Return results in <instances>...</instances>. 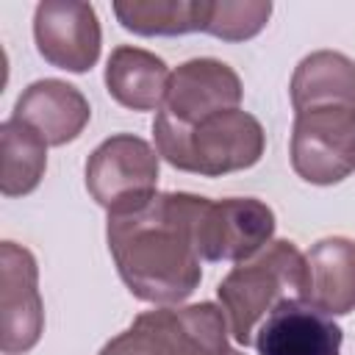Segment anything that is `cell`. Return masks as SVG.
Returning <instances> with one entry per match:
<instances>
[{"mask_svg":"<svg viewBox=\"0 0 355 355\" xmlns=\"http://www.w3.org/2000/svg\"><path fill=\"white\" fill-rule=\"evenodd\" d=\"M47 169V141L25 122L8 116L0 125V191L31 194Z\"/></svg>","mask_w":355,"mask_h":355,"instance_id":"cell-16","label":"cell"},{"mask_svg":"<svg viewBox=\"0 0 355 355\" xmlns=\"http://www.w3.org/2000/svg\"><path fill=\"white\" fill-rule=\"evenodd\" d=\"M208 0H116L122 28L139 36H178L202 31Z\"/></svg>","mask_w":355,"mask_h":355,"instance_id":"cell-17","label":"cell"},{"mask_svg":"<svg viewBox=\"0 0 355 355\" xmlns=\"http://www.w3.org/2000/svg\"><path fill=\"white\" fill-rule=\"evenodd\" d=\"M97 355H164V349L155 341V336L133 319V324L119 336H114Z\"/></svg>","mask_w":355,"mask_h":355,"instance_id":"cell-19","label":"cell"},{"mask_svg":"<svg viewBox=\"0 0 355 355\" xmlns=\"http://www.w3.org/2000/svg\"><path fill=\"white\" fill-rule=\"evenodd\" d=\"M11 116L31 125L47 144L61 147L83 133L92 108L89 100L80 94V89H75L72 83L44 78L31 83L19 94Z\"/></svg>","mask_w":355,"mask_h":355,"instance_id":"cell-12","label":"cell"},{"mask_svg":"<svg viewBox=\"0 0 355 355\" xmlns=\"http://www.w3.org/2000/svg\"><path fill=\"white\" fill-rule=\"evenodd\" d=\"M153 136L155 150L166 164L205 178L255 166L266 144L261 122L241 108L208 116L194 128H180L158 111Z\"/></svg>","mask_w":355,"mask_h":355,"instance_id":"cell-2","label":"cell"},{"mask_svg":"<svg viewBox=\"0 0 355 355\" xmlns=\"http://www.w3.org/2000/svg\"><path fill=\"white\" fill-rule=\"evenodd\" d=\"M158 150L133 133L105 139L86 161V189L108 214L141 208L155 197Z\"/></svg>","mask_w":355,"mask_h":355,"instance_id":"cell-4","label":"cell"},{"mask_svg":"<svg viewBox=\"0 0 355 355\" xmlns=\"http://www.w3.org/2000/svg\"><path fill=\"white\" fill-rule=\"evenodd\" d=\"M227 327L239 344H252L258 324L286 300L308 294V263L294 241H269L255 258L239 261L216 288Z\"/></svg>","mask_w":355,"mask_h":355,"instance_id":"cell-3","label":"cell"},{"mask_svg":"<svg viewBox=\"0 0 355 355\" xmlns=\"http://www.w3.org/2000/svg\"><path fill=\"white\" fill-rule=\"evenodd\" d=\"M39 269L33 255L3 241L0 247V349L17 355L31 349L44 330V308L39 297Z\"/></svg>","mask_w":355,"mask_h":355,"instance_id":"cell-8","label":"cell"},{"mask_svg":"<svg viewBox=\"0 0 355 355\" xmlns=\"http://www.w3.org/2000/svg\"><path fill=\"white\" fill-rule=\"evenodd\" d=\"M227 355H244V352H227Z\"/></svg>","mask_w":355,"mask_h":355,"instance_id":"cell-20","label":"cell"},{"mask_svg":"<svg viewBox=\"0 0 355 355\" xmlns=\"http://www.w3.org/2000/svg\"><path fill=\"white\" fill-rule=\"evenodd\" d=\"M269 14H272V3L263 0H219V3L208 0L202 31L225 42H244L261 33Z\"/></svg>","mask_w":355,"mask_h":355,"instance_id":"cell-18","label":"cell"},{"mask_svg":"<svg viewBox=\"0 0 355 355\" xmlns=\"http://www.w3.org/2000/svg\"><path fill=\"white\" fill-rule=\"evenodd\" d=\"M164 355H227V319L214 302H197L186 308H153L136 316Z\"/></svg>","mask_w":355,"mask_h":355,"instance_id":"cell-11","label":"cell"},{"mask_svg":"<svg viewBox=\"0 0 355 355\" xmlns=\"http://www.w3.org/2000/svg\"><path fill=\"white\" fill-rule=\"evenodd\" d=\"M275 233V214L255 197L205 200L197 219V250L202 261H247Z\"/></svg>","mask_w":355,"mask_h":355,"instance_id":"cell-6","label":"cell"},{"mask_svg":"<svg viewBox=\"0 0 355 355\" xmlns=\"http://www.w3.org/2000/svg\"><path fill=\"white\" fill-rule=\"evenodd\" d=\"M341 327L308 300L280 302L255 330L258 355H341Z\"/></svg>","mask_w":355,"mask_h":355,"instance_id":"cell-10","label":"cell"},{"mask_svg":"<svg viewBox=\"0 0 355 355\" xmlns=\"http://www.w3.org/2000/svg\"><path fill=\"white\" fill-rule=\"evenodd\" d=\"M169 67L150 50L119 44L105 64L108 94L130 111H161L169 89Z\"/></svg>","mask_w":355,"mask_h":355,"instance_id":"cell-14","label":"cell"},{"mask_svg":"<svg viewBox=\"0 0 355 355\" xmlns=\"http://www.w3.org/2000/svg\"><path fill=\"white\" fill-rule=\"evenodd\" d=\"M241 80L236 69L219 58H191L180 64L161 105V114L180 128H194L208 116L239 108Z\"/></svg>","mask_w":355,"mask_h":355,"instance_id":"cell-9","label":"cell"},{"mask_svg":"<svg viewBox=\"0 0 355 355\" xmlns=\"http://www.w3.org/2000/svg\"><path fill=\"white\" fill-rule=\"evenodd\" d=\"M33 39L39 55L67 72H86L100 58V22L89 3L44 0L33 14Z\"/></svg>","mask_w":355,"mask_h":355,"instance_id":"cell-7","label":"cell"},{"mask_svg":"<svg viewBox=\"0 0 355 355\" xmlns=\"http://www.w3.org/2000/svg\"><path fill=\"white\" fill-rule=\"evenodd\" d=\"M294 111L308 108H355V61L336 50L305 55L291 78Z\"/></svg>","mask_w":355,"mask_h":355,"instance_id":"cell-15","label":"cell"},{"mask_svg":"<svg viewBox=\"0 0 355 355\" xmlns=\"http://www.w3.org/2000/svg\"><path fill=\"white\" fill-rule=\"evenodd\" d=\"M291 166L316 186L344 180L355 169V108H308L294 114Z\"/></svg>","mask_w":355,"mask_h":355,"instance_id":"cell-5","label":"cell"},{"mask_svg":"<svg viewBox=\"0 0 355 355\" xmlns=\"http://www.w3.org/2000/svg\"><path fill=\"white\" fill-rule=\"evenodd\" d=\"M308 294L305 300L327 316L355 311V241L330 236L316 241L308 255Z\"/></svg>","mask_w":355,"mask_h":355,"instance_id":"cell-13","label":"cell"},{"mask_svg":"<svg viewBox=\"0 0 355 355\" xmlns=\"http://www.w3.org/2000/svg\"><path fill=\"white\" fill-rule=\"evenodd\" d=\"M205 200L186 191H166L141 208L108 214V250L133 297L172 305L194 294L202 277L197 219Z\"/></svg>","mask_w":355,"mask_h":355,"instance_id":"cell-1","label":"cell"}]
</instances>
